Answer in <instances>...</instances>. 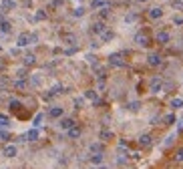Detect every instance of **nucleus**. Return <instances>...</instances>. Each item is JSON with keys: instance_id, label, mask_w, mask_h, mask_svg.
<instances>
[{"instance_id": "37", "label": "nucleus", "mask_w": 183, "mask_h": 169, "mask_svg": "<svg viewBox=\"0 0 183 169\" xmlns=\"http://www.w3.org/2000/svg\"><path fill=\"white\" fill-rule=\"evenodd\" d=\"M30 83H32L34 87H38V85H40V77H32V79H30Z\"/></svg>"}, {"instance_id": "4", "label": "nucleus", "mask_w": 183, "mask_h": 169, "mask_svg": "<svg viewBox=\"0 0 183 169\" xmlns=\"http://www.w3.org/2000/svg\"><path fill=\"white\" fill-rule=\"evenodd\" d=\"M2 155H4V157H8V159H12V157H16V155H18V147H16V145H6L4 151H2Z\"/></svg>"}, {"instance_id": "26", "label": "nucleus", "mask_w": 183, "mask_h": 169, "mask_svg": "<svg viewBox=\"0 0 183 169\" xmlns=\"http://www.w3.org/2000/svg\"><path fill=\"white\" fill-rule=\"evenodd\" d=\"M42 119H44V115H42V113H38V115L34 117V121H32L34 129H38V127H40V123H42Z\"/></svg>"}, {"instance_id": "42", "label": "nucleus", "mask_w": 183, "mask_h": 169, "mask_svg": "<svg viewBox=\"0 0 183 169\" xmlns=\"http://www.w3.org/2000/svg\"><path fill=\"white\" fill-rule=\"evenodd\" d=\"M139 2H147V0H139Z\"/></svg>"}, {"instance_id": "29", "label": "nucleus", "mask_w": 183, "mask_h": 169, "mask_svg": "<svg viewBox=\"0 0 183 169\" xmlns=\"http://www.w3.org/2000/svg\"><path fill=\"white\" fill-rule=\"evenodd\" d=\"M0 141H10V133L4 129H0Z\"/></svg>"}, {"instance_id": "21", "label": "nucleus", "mask_w": 183, "mask_h": 169, "mask_svg": "<svg viewBox=\"0 0 183 169\" xmlns=\"http://www.w3.org/2000/svg\"><path fill=\"white\" fill-rule=\"evenodd\" d=\"M26 87H28V83L24 81V79H18V81L14 83V89H16V91H24Z\"/></svg>"}, {"instance_id": "18", "label": "nucleus", "mask_w": 183, "mask_h": 169, "mask_svg": "<svg viewBox=\"0 0 183 169\" xmlns=\"http://www.w3.org/2000/svg\"><path fill=\"white\" fill-rule=\"evenodd\" d=\"M0 30H2L4 34H8L10 30H12V24H10L8 20H0Z\"/></svg>"}, {"instance_id": "9", "label": "nucleus", "mask_w": 183, "mask_h": 169, "mask_svg": "<svg viewBox=\"0 0 183 169\" xmlns=\"http://www.w3.org/2000/svg\"><path fill=\"white\" fill-rule=\"evenodd\" d=\"M81 133H82V129H81L79 125H75L72 129H68V131H67L68 139H79V137H81Z\"/></svg>"}, {"instance_id": "30", "label": "nucleus", "mask_w": 183, "mask_h": 169, "mask_svg": "<svg viewBox=\"0 0 183 169\" xmlns=\"http://www.w3.org/2000/svg\"><path fill=\"white\" fill-rule=\"evenodd\" d=\"M175 161H177V163H183V147L177 149V153H175Z\"/></svg>"}, {"instance_id": "24", "label": "nucleus", "mask_w": 183, "mask_h": 169, "mask_svg": "<svg viewBox=\"0 0 183 169\" xmlns=\"http://www.w3.org/2000/svg\"><path fill=\"white\" fill-rule=\"evenodd\" d=\"M36 63V58H34V54H26L24 57V67H30V64Z\"/></svg>"}, {"instance_id": "1", "label": "nucleus", "mask_w": 183, "mask_h": 169, "mask_svg": "<svg viewBox=\"0 0 183 169\" xmlns=\"http://www.w3.org/2000/svg\"><path fill=\"white\" fill-rule=\"evenodd\" d=\"M77 125V121L72 119V117H63V119L58 121V127L63 131H68V129H72V127Z\"/></svg>"}, {"instance_id": "19", "label": "nucleus", "mask_w": 183, "mask_h": 169, "mask_svg": "<svg viewBox=\"0 0 183 169\" xmlns=\"http://www.w3.org/2000/svg\"><path fill=\"white\" fill-rule=\"evenodd\" d=\"M26 141H38V129H30L26 133Z\"/></svg>"}, {"instance_id": "22", "label": "nucleus", "mask_w": 183, "mask_h": 169, "mask_svg": "<svg viewBox=\"0 0 183 169\" xmlns=\"http://www.w3.org/2000/svg\"><path fill=\"white\" fill-rule=\"evenodd\" d=\"M109 139H113V131L103 129V131H101V141H109Z\"/></svg>"}, {"instance_id": "40", "label": "nucleus", "mask_w": 183, "mask_h": 169, "mask_svg": "<svg viewBox=\"0 0 183 169\" xmlns=\"http://www.w3.org/2000/svg\"><path fill=\"white\" fill-rule=\"evenodd\" d=\"M60 4H63V0H54L53 2V6H60Z\"/></svg>"}, {"instance_id": "36", "label": "nucleus", "mask_w": 183, "mask_h": 169, "mask_svg": "<svg viewBox=\"0 0 183 169\" xmlns=\"http://www.w3.org/2000/svg\"><path fill=\"white\" fill-rule=\"evenodd\" d=\"M109 8H111V6H105V8H101V12H99V14H101V18H107V16H109Z\"/></svg>"}, {"instance_id": "25", "label": "nucleus", "mask_w": 183, "mask_h": 169, "mask_svg": "<svg viewBox=\"0 0 183 169\" xmlns=\"http://www.w3.org/2000/svg\"><path fill=\"white\" fill-rule=\"evenodd\" d=\"M2 8L12 10V8H16V2H14V0H2Z\"/></svg>"}, {"instance_id": "7", "label": "nucleus", "mask_w": 183, "mask_h": 169, "mask_svg": "<svg viewBox=\"0 0 183 169\" xmlns=\"http://www.w3.org/2000/svg\"><path fill=\"white\" fill-rule=\"evenodd\" d=\"M139 145L141 147H151V145H153V137H151L149 133H143V135L139 137Z\"/></svg>"}, {"instance_id": "8", "label": "nucleus", "mask_w": 183, "mask_h": 169, "mask_svg": "<svg viewBox=\"0 0 183 169\" xmlns=\"http://www.w3.org/2000/svg\"><path fill=\"white\" fill-rule=\"evenodd\" d=\"M169 40H171V36H169L167 30H159V32H157V42L159 44H167Z\"/></svg>"}, {"instance_id": "13", "label": "nucleus", "mask_w": 183, "mask_h": 169, "mask_svg": "<svg viewBox=\"0 0 183 169\" xmlns=\"http://www.w3.org/2000/svg\"><path fill=\"white\" fill-rule=\"evenodd\" d=\"M91 30H93L95 34H99V36H101V34L107 30V26H105V22H95V24H93V28H91Z\"/></svg>"}, {"instance_id": "31", "label": "nucleus", "mask_w": 183, "mask_h": 169, "mask_svg": "<svg viewBox=\"0 0 183 169\" xmlns=\"http://www.w3.org/2000/svg\"><path fill=\"white\" fill-rule=\"evenodd\" d=\"M173 123H175V115L171 113V115H167V117H165V125H173Z\"/></svg>"}, {"instance_id": "23", "label": "nucleus", "mask_w": 183, "mask_h": 169, "mask_svg": "<svg viewBox=\"0 0 183 169\" xmlns=\"http://www.w3.org/2000/svg\"><path fill=\"white\" fill-rule=\"evenodd\" d=\"M171 109H175V111H177V109H183V99H173V101H171Z\"/></svg>"}, {"instance_id": "34", "label": "nucleus", "mask_w": 183, "mask_h": 169, "mask_svg": "<svg viewBox=\"0 0 183 169\" xmlns=\"http://www.w3.org/2000/svg\"><path fill=\"white\" fill-rule=\"evenodd\" d=\"M139 109H141V105H139V103H129V111H139Z\"/></svg>"}, {"instance_id": "16", "label": "nucleus", "mask_w": 183, "mask_h": 169, "mask_svg": "<svg viewBox=\"0 0 183 169\" xmlns=\"http://www.w3.org/2000/svg\"><path fill=\"white\" fill-rule=\"evenodd\" d=\"M113 39H115V32H113V30H109V28L101 34V40H103V42H109V40H113Z\"/></svg>"}, {"instance_id": "32", "label": "nucleus", "mask_w": 183, "mask_h": 169, "mask_svg": "<svg viewBox=\"0 0 183 169\" xmlns=\"http://www.w3.org/2000/svg\"><path fill=\"white\" fill-rule=\"evenodd\" d=\"M82 14H85V8H82V6L75 8V12H72V16H77V18H79V16H82Z\"/></svg>"}, {"instance_id": "38", "label": "nucleus", "mask_w": 183, "mask_h": 169, "mask_svg": "<svg viewBox=\"0 0 183 169\" xmlns=\"http://www.w3.org/2000/svg\"><path fill=\"white\" fill-rule=\"evenodd\" d=\"M75 107H77V109H81V107H82V99H75Z\"/></svg>"}, {"instance_id": "6", "label": "nucleus", "mask_w": 183, "mask_h": 169, "mask_svg": "<svg viewBox=\"0 0 183 169\" xmlns=\"http://www.w3.org/2000/svg\"><path fill=\"white\" fill-rule=\"evenodd\" d=\"M109 63L113 64V67H125V61H123V54H111L109 57Z\"/></svg>"}, {"instance_id": "41", "label": "nucleus", "mask_w": 183, "mask_h": 169, "mask_svg": "<svg viewBox=\"0 0 183 169\" xmlns=\"http://www.w3.org/2000/svg\"><path fill=\"white\" fill-rule=\"evenodd\" d=\"M95 169H107V167H105V165H99V167H95Z\"/></svg>"}, {"instance_id": "35", "label": "nucleus", "mask_w": 183, "mask_h": 169, "mask_svg": "<svg viewBox=\"0 0 183 169\" xmlns=\"http://www.w3.org/2000/svg\"><path fill=\"white\" fill-rule=\"evenodd\" d=\"M64 40H67L68 44H75V42H77V39H75L72 34H64Z\"/></svg>"}, {"instance_id": "3", "label": "nucleus", "mask_w": 183, "mask_h": 169, "mask_svg": "<svg viewBox=\"0 0 183 169\" xmlns=\"http://www.w3.org/2000/svg\"><path fill=\"white\" fill-rule=\"evenodd\" d=\"M161 89H163V81L159 77H153L149 83V91L151 93H161Z\"/></svg>"}, {"instance_id": "14", "label": "nucleus", "mask_w": 183, "mask_h": 169, "mask_svg": "<svg viewBox=\"0 0 183 169\" xmlns=\"http://www.w3.org/2000/svg\"><path fill=\"white\" fill-rule=\"evenodd\" d=\"M105 6H111L109 0H93L91 2V8H105Z\"/></svg>"}, {"instance_id": "33", "label": "nucleus", "mask_w": 183, "mask_h": 169, "mask_svg": "<svg viewBox=\"0 0 183 169\" xmlns=\"http://www.w3.org/2000/svg\"><path fill=\"white\" fill-rule=\"evenodd\" d=\"M34 18H36V20H46V12H44V10H38Z\"/></svg>"}, {"instance_id": "17", "label": "nucleus", "mask_w": 183, "mask_h": 169, "mask_svg": "<svg viewBox=\"0 0 183 169\" xmlns=\"http://www.w3.org/2000/svg\"><path fill=\"white\" fill-rule=\"evenodd\" d=\"M161 16H163V10H161V8H151L149 10V18L157 20V18H161Z\"/></svg>"}, {"instance_id": "11", "label": "nucleus", "mask_w": 183, "mask_h": 169, "mask_svg": "<svg viewBox=\"0 0 183 169\" xmlns=\"http://www.w3.org/2000/svg\"><path fill=\"white\" fill-rule=\"evenodd\" d=\"M89 161H91L93 165H101L103 161H105V155H103V153H91Z\"/></svg>"}, {"instance_id": "39", "label": "nucleus", "mask_w": 183, "mask_h": 169, "mask_svg": "<svg viewBox=\"0 0 183 169\" xmlns=\"http://www.w3.org/2000/svg\"><path fill=\"white\" fill-rule=\"evenodd\" d=\"M2 85H8V79H4V77L0 79V87H2Z\"/></svg>"}, {"instance_id": "2", "label": "nucleus", "mask_w": 183, "mask_h": 169, "mask_svg": "<svg viewBox=\"0 0 183 169\" xmlns=\"http://www.w3.org/2000/svg\"><path fill=\"white\" fill-rule=\"evenodd\" d=\"M135 42L139 44V46H149V44H151V39L143 32V30H141V32L135 34Z\"/></svg>"}, {"instance_id": "28", "label": "nucleus", "mask_w": 183, "mask_h": 169, "mask_svg": "<svg viewBox=\"0 0 183 169\" xmlns=\"http://www.w3.org/2000/svg\"><path fill=\"white\" fill-rule=\"evenodd\" d=\"M10 125V119L6 115H0V127H8Z\"/></svg>"}, {"instance_id": "5", "label": "nucleus", "mask_w": 183, "mask_h": 169, "mask_svg": "<svg viewBox=\"0 0 183 169\" xmlns=\"http://www.w3.org/2000/svg\"><path fill=\"white\" fill-rule=\"evenodd\" d=\"M161 63H163V58H161V54H157V53H151L149 57H147V64H151V67H159Z\"/></svg>"}, {"instance_id": "20", "label": "nucleus", "mask_w": 183, "mask_h": 169, "mask_svg": "<svg viewBox=\"0 0 183 169\" xmlns=\"http://www.w3.org/2000/svg\"><path fill=\"white\" fill-rule=\"evenodd\" d=\"M85 99H91L95 105H99V97H97L95 91H85Z\"/></svg>"}, {"instance_id": "27", "label": "nucleus", "mask_w": 183, "mask_h": 169, "mask_svg": "<svg viewBox=\"0 0 183 169\" xmlns=\"http://www.w3.org/2000/svg\"><path fill=\"white\" fill-rule=\"evenodd\" d=\"M18 109H20V101L12 99V101H10V111H18Z\"/></svg>"}, {"instance_id": "10", "label": "nucleus", "mask_w": 183, "mask_h": 169, "mask_svg": "<svg viewBox=\"0 0 183 169\" xmlns=\"http://www.w3.org/2000/svg\"><path fill=\"white\" fill-rule=\"evenodd\" d=\"M32 42V40H30V34L28 32H22L18 36V40H16V44H18V46H26V44H30Z\"/></svg>"}, {"instance_id": "15", "label": "nucleus", "mask_w": 183, "mask_h": 169, "mask_svg": "<svg viewBox=\"0 0 183 169\" xmlns=\"http://www.w3.org/2000/svg\"><path fill=\"white\" fill-rule=\"evenodd\" d=\"M89 151H91V153H105V145L103 143H93L91 147H89Z\"/></svg>"}, {"instance_id": "12", "label": "nucleus", "mask_w": 183, "mask_h": 169, "mask_svg": "<svg viewBox=\"0 0 183 169\" xmlns=\"http://www.w3.org/2000/svg\"><path fill=\"white\" fill-rule=\"evenodd\" d=\"M63 107H53V109H50V111H48V117H50V119H60V117H63Z\"/></svg>"}]
</instances>
